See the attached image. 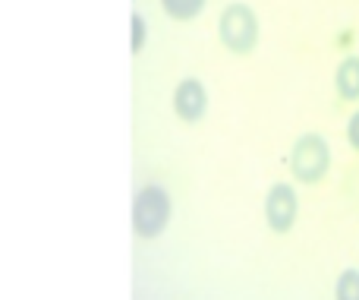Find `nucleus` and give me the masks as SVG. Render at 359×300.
I'll list each match as a JSON object with an SVG mask.
<instances>
[{"mask_svg":"<svg viewBox=\"0 0 359 300\" xmlns=\"http://www.w3.org/2000/svg\"><path fill=\"white\" fill-rule=\"evenodd\" d=\"M347 143H350L353 152H359V111L350 117V124H347Z\"/></svg>","mask_w":359,"mask_h":300,"instance_id":"nucleus-10","label":"nucleus"},{"mask_svg":"<svg viewBox=\"0 0 359 300\" xmlns=\"http://www.w3.org/2000/svg\"><path fill=\"white\" fill-rule=\"evenodd\" d=\"M208 0H161L164 16H170L174 22H192L198 13L205 10Z\"/></svg>","mask_w":359,"mask_h":300,"instance_id":"nucleus-7","label":"nucleus"},{"mask_svg":"<svg viewBox=\"0 0 359 300\" xmlns=\"http://www.w3.org/2000/svg\"><path fill=\"white\" fill-rule=\"evenodd\" d=\"M145 44H149V22H145V16L133 13L130 16V51L139 57L145 51Z\"/></svg>","mask_w":359,"mask_h":300,"instance_id":"nucleus-9","label":"nucleus"},{"mask_svg":"<svg viewBox=\"0 0 359 300\" xmlns=\"http://www.w3.org/2000/svg\"><path fill=\"white\" fill-rule=\"evenodd\" d=\"M299 215L297 190L290 183H274L265 196V221L274 234H290Z\"/></svg>","mask_w":359,"mask_h":300,"instance_id":"nucleus-4","label":"nucleus"},{"mask_svg":"<svg viewBox=\"0 0 359 300\" xmlns=\"http://www.w3.org/2000/svg\"><path fill=\"white\" fill-rule=\"evenodd\" d=\"M334 300H359V272L344 269L334 285Z\"/></svg>","mask_w":359,"mask_h":300,"instance_id":"nucleus-8","label":"nucleus"},{"mask_svg":"<svg viewBox=\"0 0 359 300\" xmlns=\"http://www.w3.org/2000/svg\"><path fill=\"white\" fill-rule=\"evenodd\" d=\"M205 111H208V89L202 86V79L196 76L180 79L174 89V114L183 124H198Z\"/></svg>","mask_w":359,"mask_h":300,"instance_id":"nucleus-5","label":"nucleus"},{"mask_svg":"<svg viewBox=\"0 0 359 300\" xmlns=\"http://www.w3.org/2000/svg\"><path fill=\"white\" fill-rule=\"evenodd\" d=\"M170 215H174V200L158 183H145L133 196V234L139 240H155L158 234H164L170 225Z\"/></svg>","mask_w":359,"mask_h":300,"instance_id":"nucleus-1","label":"nucleus"},{"mask_svg":"<svg viewBox=\"0 0 359 300\" xmlns=\"http://www.w3.org/2000/svg\"><path fill=\"white\" fill-rule=\"evenodd\" d=\"M331 168V149L325 143V136L318 133H303L293 143L290 152V174L299 183H322L328 177Z\"/></svg>","mask_w":359,"mask_h":300,"instance_id":"nucleus-3","label":"nucleus"},{"mask_svg":"<svg viewBox=\"0 0 359 300\" xmlns=\"http://www.w3.org/2000/svg\"><path fill=\"white\" fill-rule=\"evenodd\" d=\"M334 92L341 101H359V54H347L337 63Z\"/></svg>","mask_w":359,"mask_h":300,"instance_id":"nucleus-6","label":"nucleus"},{"mask_svg":"<svg viewBox=\"0 0 359 300\" xmlns=\"http://www.w3.org/2000/svg\"><path fill=\"white\" fill-rule=\"evenodd\" d=\"M217 38L230 54H252L259 44V16L249 4H227L217 16Z\"/></svg>","mask_w":359,"mask_h":300,"instance_id":"nucleus-2","label":"nucleus"}]
</instances>
